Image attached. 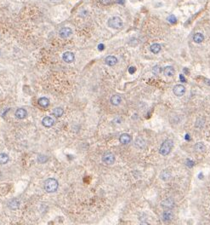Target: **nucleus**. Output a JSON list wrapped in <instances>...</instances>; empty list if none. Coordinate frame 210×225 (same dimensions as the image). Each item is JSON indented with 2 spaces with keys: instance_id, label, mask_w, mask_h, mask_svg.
I'll return each mask as SVG.
<instances>
[{
  "instance_id": "obj_1",
  "label": "nucleus",
  "mask_w": 210,
  "mask_h": 225,
  "mask_svg": "<svg viewBox=\"0 0 210 225\" xmlns=\"http://www.w3.org/2000/svg\"><path fill=\"white\" fill-rule=\"evenodd\" d=\"M59 183L56 179L55 178H48L44 182V188L45 191L48 193H54L58 189Z\"/></svg>"
},
{
  "instance_id": "obj_2",
  "label": "nucleus",
  "mask_w": 210,
  "mask_h": 225,
  "mask_svg": "<svg viewBox=\"0 0 210 225\" xmlns=\"http://www.w3.org/2000/svg\"><path fill=\"white\" fill-rule=\"evenodd\" d=\"M173 148H174V142L170 139H168L162 143L160 149H159V152L162 155L166 156L171 152Z\"/></svg>"
},
{
  "instance_id": "obj_3",
  "label": "nucleus",
  "mask_w": 210,
  "mask_h": 225,
  "mask_svg": "<svg viewBox=\"0 0 210 225\" xmlns=\"http://www.w3.org/2000/svg\"><path fill=\"white\" fill-rule=\"evenodd\" d=\"M107 24L113 29H120L123 26V22L119 16H112L108 20Z\"/></svg>"
},
{
  "instance_id": "obj_4",
  "label": "nucleus",
  "mask_w": 210,
  "mask_h": 225,
  "mask_svg": "<svg viewBox=\"0 0 210 225\" xmlns=\"http://www.w3.org/2000/svg\"><path fill=\"white\" fill-rule=\"evenodd\" d=\"M102 162L106 165H112L114 162H115V155L111 153V152H107V153H105L103 155H102Z\"/></svg>"
},
{
  "instance_id": "obj_5",
  "label": "nucleus",
  "mask_w": 210,
  "mask_h": 225,
  "mask_svg": "<svg viewBox=\"0 0 210 225\" xmlns=\"http://www.w3.org/2000/svg\"><path fill=\"white\" fill-rule=\"evenodd\" d=\"M173 92L176 97H182L186 93V87L183 84H176L173 89Z\"/></svg>"
},
{
  "instance_id": "obj_6",
  "label": "nucleus",
  "mask_w": 210,
  "mask_h": 225,
  "mask_svg": "<svg viewBox=\"0 0 210 225\" xmlns=\"http://www.w3.org/2000/svg\"><path fill=\"white\" fill-rule=\"evenodd\" d=\"M71 34H72V30L70 27H62L59 32V35L62 39H67Z\"/></svg>"
},
{
  "instance_id": "obj_7",
  "label": "nucleus",
  "mask_w": 210,
  "mask_h": 225,
  "mask_svg": "<svg viewBox=\"0 0 210 225\" xmlns=\"http://www.w3.org/2000/svg\"><path fill=\"white\" fill-rule=\"evenodd\" d=\"M62 59L65 62L67 63H71L75 60V55L71 51H67L62 55Z\"/></svg>"
},
{
  "instance_id": "obj_8",
  "label": "nucleus",
  "mask_w": 210,
  "mask_h": 225,
  "mask_svg": "<svg viewBox=\"0 0 210 225\" xmlns=\"http://www.w3.org/2000/svg\"><path fill=\"white\" fill-rule=\"evenodd\" d=\"M131 136L129 135L128 133H122L120 136H119V142L122 144H129L131 142Z\"/></svg>"
},
{
  "instance_id": "obj_9",
  "label": "nucleus",
  "mask_w": 210,
  "mask_h": 225,
  "mask_svg": "<svg viewBox=\"0 0 210 225\" xmlns=\"http://www.w3.org/2000/svg\"><path fill=\"white\" fill-rule=\"evenodd\" d=\"M105 62H106V65H108V66H110V67L115 66L117 63V57H115L114 55H108V56L106 57Z\"/></svg>"
},
{
  "instance_id": "obj_10",
  "label": "nucleus",
  "mask_w": 210,
  "mask_h": 225,
  "mask_svg": "<svg viewBox=\"0 0 210 225\" xmlns=\"http://www.w3.org/2000/svg\"><path fill=\"white\" fill-rule=\"evenodd\" d=\"M42 124L45 127H51L53 125H55V120L52 118V117H49V116H46L42 120Z\"/></svg>"
},
{
  "instance_id": "obj_11",
  "label": "nucleus",
  "mask_w": 210,
  "mask_h": 225,
  "mask_svg": "<svg viewBox=\"0 0 210 225\" xmlns=\"http://www.w3.org/2000/svg\"><path fill=\"white\" fill-rule=\"evenodd\" d=\"M15 117L19 120H23L26 117L27 115V113L26 111V109L24 108H18L16 111H15Z\"/></svg>"
},
{
  "instance_id": "obj_12",
  "label": "nucleus",
  "mask_w": 210,
  "mask_h": 225,
  "mask_svg": "<svg viewBox=\"0 0 210 225\" xmlns=\"http://www.w3.org/2000/svg\"><path fill=\"white\" fill-rule=\"evenodd\" d=\"M19 206H20V201L16 199H13L10 201H9V203H8V207L10 210H16L19 208Z\"/></svg>"
},
{
  "instance_id": "obj_13",
  "label": "nucleus",
  "mask_w": 210,
  "mask_h": 225,
  "mask_svg": "<svg viewBox=\"0 0 210 225\" xmlns=\"http://www.w3.org/2000/svg\"><path fill=\"white\" fill-rule=\"evenodd\" d=\"M135 147H136L137 149H144V148L145 147L146 143H145V141L144 138H142V137H138V138L135 140Z\"/></svg>"
},
{
  "instance_id": "obj_14",
  "label": "nucleus",
  "mask_w": 210,
  "mask_h": 225,
  "mask_svg": "<svg viewBox=\"0 0 210 225\" xmlns=\"http://www.w3.org/2000/svg\"><path fill=\"white\" fill-rule=\"evenodd\" d=\"M174 73H175V70L173 67L171 66H167L165 67L164 69V74L165 76L167 77H172L174 75Z\"/></svg>"
},
{
  "instance_id": "obj_15",
  "label": "nucleus",
  "mask_w": 210,
  "mask_h": 225,
  "mask_svg": "<svg viewBox=\"0 0 210 225\" xmlns=\"http://www.w3.org/2000/svg\"><path fill=\"white\" fill-rule=\"evenodd\" d=\"M174 200H172L171 198L166 199V200H164L163 203H162L163 207H164V208H166V209L173 208V207H174Z\"/></svg>"
},
{
  "instance_id": "obj_16",
  "label": "nucleus",
  "mask_w": 210,
  "mask_h": 225,
  "mask_svg": "<svg viewBox=\"0 0 210 225\" xmlns=\"http://www.w3.org/2000/svg\"><path fill=\"white\" fill-rule=\"evenodd\" d=\"M110 101H111V103H112L113 106H118V105L122 102V97H121L119 95H113V96L111 97Z\"/></svg>"
},
{
  "instance_id": "obj_17",
  "label": "nucleus",
  "mask_w": 210,
  "mask_h": 225,
  "mask_svg": "<svg viewBox=\"0 0 210 225\" xmlns=\"http://www.w3.org/2000/svg\"><path fill=\"white\" fill-rule=\"evenodd\" d=\"M203 39H204V36H203V34L201 33V32H197V33H195L194 36H193V41H194L195 43H197V44L202 43V42L203 41Z\"/></svg>"
},
{
  "instance_id": "obj_18",
  "label": "nucleus",
  "mask_w": 210,
  "mask_h": 225,
  "mask_svg": "<svg viewBox=\"0 0 210 225\" xmlns=\"http://www.w3.org/2000/svg\"><path fill=\"white\" fill-rule=\"evenodd\" d=\"M161 49H162L161 45L159 44H158V43H155V44H153V45H151L150 46V50L153 54H158L160 52Z\"/></svg>"
},
{
  "instance_id": "obj_19",
  "label": "nucleus",
  "mask_w": 210,
  "mask_h": 225,
  "mask_svg": "<svg viewBox=\"0 0 210 225\" xmlns=\"http://www.w3.org/2000/svg\"><path fill=\"white\" fill-rule=\"evenodd\" d=\"M194 149H195V150H196L197 152L201 153V152H204V151H205L206 147H205V145L203 144V143H197L195 144Z\"/></svg>"
},
{
  "instance_id": "obj_20",
  "label": "nucleus",
  "mask_w": 210,
  "mask_h": 225,
  "mask_svg": "<svg viewBox=\"0 0 210 225\" xmlns=\"http://www.w3.org/2000/svg\"><path fill=\"white\" fill-rule=\"evenodd\" d=\"M64 114V110L61 108V107H55L54 110H53V114L55 115V117L56 118H60Z\"/></svg>"
},
{
  "instance_id": "obj_21",
  "label": "nucleus",
  "mask_w": 210,
  "mask_h": 225,
  "mask_svg": "<svg viewBox=\"0 0 210 225\" xmlns=\"http://www.w3.org/2000/svg\"><path fill=\"white\" fill-rule=\"evenodd\" d=\"M38 104L39 106H41L42 107H47L49 105V100L47 97H41L38 100Z\"/></svg>"
},
{
  "instance_id": "obj_22",
  "label": "nucleus",
  "mask_w": 210,
  "mask_h": 225,
  "mask_svg": "<svg viewBox=\"0 0 210 225\" xmlns=\"http://www.w3.org/2000/svg\"><path fill=\"white\" fill-rule=\"evenodd\" d=\"M174 218V215L171 211H166L163 215V218L164 221H171Z\"/></svg>"
},
{
  "instance_id": "obj_23",
  "label": "nucleus",
  "mask_w": 210,
  "mask_h": 225,
  "mask_svg": "<svg viewBox=\"0 0 210 225\" xmlns=\"http://www.w3.org/2000/svg\"><path fill=\"white\" fill-rule=\"evenodd\" d=\"M9 161V156L6 153H0V165H4Z\"/></svg>"
},
{
  "instance_id": "obj_24",
  "label": "nucleus",
  "mask_w": 210,
  "mask_h": 225,
  "mask_svg": "<svg viewBox=\"0 0 210 225\" xmlns=\"http://www.w3.org/2000/svg\"><path fill=\"white\" fill-rule=\"evenodd\" d=\"M38 163H41V164H44L48 161V157L46 155H44V154H41V155H38Z\"/></svg>"
},
{
  "instance_id": "obj_25",
  "label": "nucleus",
  "mask_w": 210,
  "mask_h": 225,
  "mask_svg": "<svg viewBox=\"0 0 210 225\" xmlns=\"http://www.w3.org/2000/svg\"><path fill=\"white\" fill-rule=\"evenodd\" d=\"M169 177H170V173H169L168 172L164 171V172L161 173V178H162L163 180H168Z\"/></svg>"
},
{
  "instance_id": "obj_26",
  "label": "nucleus",
  "mask_w": 210,
  "mask_h": 225,
  "mask_svg": "<svg viewBox=\"0 0 210 225\" xmlns=\"http://www.w3.org/2000/svg\"><path fill=\"white\" fill-rule=\"evenodd\" d=\"M167 20L170 22V23H172V24H174V23H176V22H177V19H176V17L174 16V15H171V16H169L168 18H167Z\"/></svg>"
},
{
  "instance_id": "obj_27",
  "label": "nucleus",
  "mask_w": 210,
  "mask_h": 225,
  "mask_svg": "<svg viewBox=\"0 0 210 225\" xmlns=\"http://www.w3.org/2000/svg\"><path fill=\"white\" fill-rule=\"evenodd\" d=\"M161 72V68H159L158 66H155L153 68V74L155 75H158V74H160Z\"/></svg>"
},
{
  "instance_id": "obj_28",
  "label": "nucleus",
  "mask_w": 210,
  "mask_h": 225,
  "mask_svg": "<svg viewBox=\"0 0 210 225\" xmlns=\"http://www.w3.org/2000/svg\"><path fill=\"white\" fill-rule=\"evenodd\" d=\"M100 3L103 5H106L111 3V0H100Z\"/></svg>"
},
{
  "instance_id": "obj_29",
  "label": "nucleus",
  "mask_w": 210,
  "mask_h": 225,
  "mask_svg": "<svg viewBox=\"0 0 210 225\" xmlns=\"http://www.w3.org/2000/svg\"><path fill=\"white\" fill-rule=\"evenodd\" d=\"M135 71H136V68H135V67H130L129 69V74H133Z\"/></svg>"
},
{
  "instance_id": "obj_30",
  "label": "nucleus",
  "mask_w": 210,
  "mask_h": 225,
  "mask_svg": "<svg viewBox=\"0 0 210 225\" xmlns=\"http://www.w3.org/2000/svg\"><path fill=\"white\" fill-rule=\"evenodd\" d=\"M98 50H104V45H102V44L99 45H98Z\"/></svg>"
},
{
  "instance_id": "obj_31",
  "label": "nucleus",
  "mask_w": 210,
  "mask_h": 225,
  "mask_svg": "<svg viewBox=\"0 0 210 225\" xmlns=\"http://www.w3.org/2000/svg\"><path fill=\"white\" fill-rule=\"evenodd\" d=\"M180 78L181 79V81H182V82H186V78L184 77V75L183 74L180 75Z\"/></svg>"
},
{
  "instance_id": "obj_32",
  "label": "nucleus",
  "mask_w": 210,
  "mask_h": 225,
  "mask_svg": "<svg viewBox=\"0 0 210 225\" xmlns=\"http://www.w3.org/2000/svg\"><path fill=\"white\" fill-rule=\"evenodd\" d=\"M117 3H122V4H123V3H124V0H118V1H117Z\"/></svg>"
},
{
  "instance_id": "obj_33",
  "label": "nucleus",
  "mask_w": 210,
  "mask_h": 225,
  "mask_svg": "<svg viewBox=\"0 0 210 225\" xmlns=\"http://www.w3.org/2000/svg\"><path fill=\"white\" fill-rule=\"evenodd\" d=\"M140 225H150L148 223H146V222H144V223H141Z\"/></svg>"
}]
</instances>
